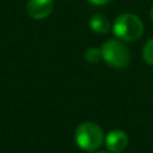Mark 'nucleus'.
Returning a JSON list of instances; mask_svg holds the SVG:
<instances>
[{"label":"nucleus","mask_w":153,"mask_h":153,"mask_svg":"<svg viewBox=\"0 0 153 153\" xmlns=\"http://www.w3.org/2000/svg\"><path fill=\"white\" fill-rule=\"evenodd\" d=\"M113 32L122 42H134L144 32V23L133 13H122L113 23Z\"/></svg>","instance_id":"f257e3e1"},{"label":"nucleus","mask_w":153,"mask_h":153,"mask_svg":"<svg viewBox=\"0 0 153 153\" xmlns=\"http://www.w3.org/2000/svg\"><path fill=\"white\" fill-rule=\"evenodd\" d=\"M75 143L82 151L94 152L103 144V130L94 122H83L75 130Z\"/></svg>","instance_id":"f03ea898"},{"label":"nucleus","mask_w":153,"mask_h":153,"mask_svg":"<svg viewBox=\"0 0 153 153\" xmlns=\"http://www.w3.org/2000/svg\"><path fill=\"white\" fill-rule=\"evenodd\" d=\"M102 59L114 69H124L130 62V51L121 40L110 39L101 47Z\"/></svg>","instance_id":"7ed1b4c3"},{"label":"nucleus","mask_w":153,"mask_h":153,"mask_svg":"<svg viewBox=\"0 0 153 153\" xmlns=\"http://www.w3.org/2000/svg\"><path fill=\"white\" fill-rule=\"evenodd\" d=\"M54 8L53 0H28L27 1V12L35 20L46 19Z\"/></svg>","instance_id":"20e7f679"},{"label":"nucleus","mask_w":153,"mask_h":153,"mask_svg":"<svg viewBox=\"0 0 153 153\" xmlns=\"http://www.w3.org/2000/svg\"><path fill=\"white\" fill-rule=\"evenodd\" d=\"M128 144H129V137L124 130L120 129H114L109 132L105 138L106 148L111 153H121L122 151L126 149Z\"/></svg>","instance_id":"39448f33"},{"label":"nucleus","mask_w":153,"mask_h":153,"mask_svg":"<svg viewBox=\"0 0 153 153\" xmlns=\"http://www.w3.org/2000/svg\"><path fill=\"white\" fill-rule=\"evenodd\" d=\"M90 28L97 34H108L110 30V22L108 20V18L101 13L93 15L90 19Z\"/></svg>","instance_id":"423d86ee"},{"label":"nucleus","mask_w":153,"mask_h":153,"mask_svg":"<svg viewBox=\"0 0 153 153\" xmlns=\"http://www.w3.org/2000/svg\"><path fill=\"white\" fill-rule=\"evenodd\" d=\"M85 59L89 63H98L102 59V53L101 48H95V47H90L85 51Z\"/></svg>","instance_id":"0eeeda50"},{"label":"nucleus","mask_w":153,"mask_h":153,"mask_svg":"<svg viewBox=\"0 0 153 153\" xmlns=\"http://www.w3.org/2000/svg\"><path fill=\"white\" fill-rule=\"evenodd\" d=\"M143 58L148 65L153 66V38H151V39L145 43V46H144Z\"/></svg>","instance_id":"6e6552de"},{"label":"nucleus","mask_w":153,"mask_h":153,"mask_svg":"<svg viewBox=\"0 0 153 153\" xmlns=\"http://www.w3.org/2000/svg\"><path fill=\"white\" fill-rule=\"evenodd\" d=\"M89 1L95 5H103V4H106V3L111 1V0H89Z\"/></svg>","instance_id":"1a4fd4ad"},{"label":"nucleus","mask_w":153,"mask_h":153,"mask_svg":"<svg viewBox=\"0 0 153 153\" xmlns=\"http://www.w3.org/2000/svg\"><path fill=\"white\" fill-rule=\"evenodd\" d=\"M151 16H152V20H153V7H152V12H151Z\"/></svg>","instance_id":"9d476101"},{"label":"nucleus","mask_w":153,"mask_h":153,"mask_svg":"<svg viewBox=\"0 0 153 153\" xmlns=\"http://www.w3.org/2000/svg\"><path fill=\"white\" fill-rule=\"evenodd\" d=\"M95 153H108V152H95Z\"/></svg>","instance_id":"9b49d317"}]
</instances>
